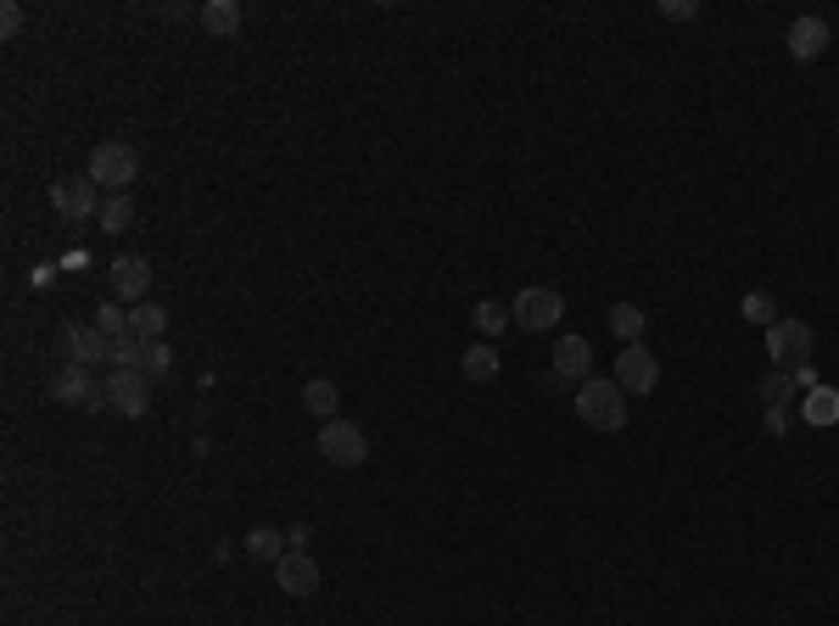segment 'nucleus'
Instances as JSON below:
<instances>
[{"instance_id": "obj_1", "label": "nucleus", "mask_w": 839, "mask_h": 626, "mask_svg": "<svg viewBox=\"0 0 839 626\" xmlns=\"http://www.w3.org/2000/svg\"><path fill=\"white\" fill-rule=\"evenodd\" d=\"M571 409H576L582 425H594V431H622V425H627V392L616 386V375H610V381H605V375H587V381L576 386Z\"/></svg>"}, {"instance_id": "obj_2", "label": "nucleus", "mask_w": 839, "mask_h": 626, "mask_svg": "<svg viewBox=\"0 0 839 626\" xmlns=\"http://www.w3.org/2000/svg\"><path fill=\"white\" fill-rule=\"evenodd\" d=\"M102 185V197H129V185H135V173H140V151L129 146V140H102L96 151H91V168H84Z\"/></svg>"}, {"instance_id": "obj_3", "label": "nucleus", "mask_w": 839, "mask_h": 626, "mask_svg": "<svg viewBox=\"0 0 839 626\" xmlns=\"http://www.w3.org/2000/svg\"><path fill=\"white\" fill-rule=\"evenodd\" d=\"M314 447H319L336 470H359V465L370 459V436H364V425H353V420H325Z\"/></svg>"}, {"instance_id": "obj_4", "label": "nucleus", "mask_w": 839, "mask_h": 626, "mask_svg": "<svg viewBox=\"0 0 839 626\" xmlns=\"http://www.w3.org/2000/svg\"><path fill=\"white\" fill-rule=\"evenodd\" d=\"M811 347H817V330H811L806 319H795V314H784V319L767 330V358H773L778 370L811 364Z\"/></svg>"}, {"instance_id": "obj_5", "label": "nucleus", "mask_w": 839, "mask_h": 626, "mask_svg": "<svg viewBox=\"0 0 839 626\" xmlns=\"http://www.w3.org/2000/svg\"><path fill=\"white\" fill-rule=\"evenodd\" d=\"M102 185H96V179L91 173H73V179H56V185H51V208H56V219L62 224H84V219H96L102 213Z\"/></svg>"}, {"instance_id": "obj_6", "label": "nucleus", "mask_w": 839, "mask_h": 626, "mask_svg": "<svg viewBox=\"0 0 839 626\" xmlns=\"http://www.w3.org/2000/svg\"><path fill=\"white\" fill-rule=\"evenodd\" d=\"M616 386H622V392H633V397H644V392H655V386H660V358H655L644 341H633V347H622V352H616Z\"/></svg>"}, {"instance_id": "obj_7", "label": "nucleus", "mask_w": 839, "mask_h": 626, "mask_svg": "<svg viewBox=\"0 0 839 626\" xmlns=\"http://www.w3.org/2000/svg\"><path fill=\"white\" fill-rule=\"evenodd\" d=\"M510 314H516L521 330H554L560 314H565V297H560L554 286H527V291L510 303Z\"/></svg>"}, {"instance_id": "obj_8", "label": "nucleus", "mask_w": 839, "mask_h": 626, "mask_svg": "<svg viewBox=\"0 0 839 626\" xmlns=\"http://www.w3.org/2000/svg\"><path fill=\"white\" fill-rule=\"evenodd\" d=\"M146 397H151V375H146V370H118V364H113V375H107V403H113L118 414L140 420V414H146Z\"/></svg>"}, {"instance_id": "obj_9", "label": "nucleus", "mask_w": 839, "mask_h": 626, "mask_svg": "<svg viewBox=\"0 0 839 626\" xmlns=\"http://www.w3.org/2000/svg\"><path fill=\"white\" fill-rule=\"evenodd\" d=\"M113 291H118L124 303H151V263H146L140 252H124V257L113 263Z\"/></svg>"}, {"instance_id": "obj_10", "label": "nucleus", "mask_w": 839, "mask_h": 626, "mask_svg": "<svg viewBox=\"0 0 839 626\" xmlns=\"http://www.w3.org/2000/svg\"><path fill=\"white\" fill-rule=\"evenodd\" d=\"M828 40H833L828 18H795V23H789V34H784V45H789V56H795V62H817V56L828 51Z\"/></svg>"}, {"instance_id": "obj_11", "label": "nucleus", "mask_w": 839, "mask_h": 626, "mask_svg": "<svg viewBox=\"0 0 839 626\" xmlns=\"http://www.w3.org/2000/svg\"><path fill=\"white\" fill-rule=\"evenodd\" d=\"M275 582H280V593L308 598V593H319V565L308 560V549H291V554L275 565Z\"/></svg>"}, {"instance_id": "obj_12", "label": "nucleus", "mask_w": 839, "mask_h": 626, "mask_svg": "<svg viewBox=\"0 0 839 626\" xmlns=\"http://www.w3.org/2000/svg\"><path fill=\"white\" fill-rule=\"evenodd\" d=\"M554 375L560 381H587L594 375V347H587V336H560V347H554Z\"/></svg>"}, {"instance_id": "obj_13", "label": "nucleus", "mask_w": 839, "mask_h": 626, "mask_svg": "<svg viewBox=\"0 0 839 626\" xmlns=\"http://www.w3.org/2000/svg\"><path fill=\"white\" fill-rule=\"evenodd\" d=\"M67 358H73V364H84V370H91L96 358H113V341H107L96 325H73V330H67Z\"/></svg>"}, {"instance_id": "obj_14", "label": "nucleus", "mask_w": 839, "mask_h": 626, "mask_svg": "<svg viewBox=\"0 0 839 626\" xmlns=\"http://www.w3.org/2000/svg\"><path fill=\"white\" fill-rule=\"evenodd\" d=\"M51 392H56L62 403H78V409H84V403H91L102 386L91 381V370H84V364H73V358H67V364L56 370V381H51Z\"/></svg>"}, {"instance_id": "obj_15", "label": "nucleus", "mask_w": 839, "mask_h": 626, "mask_svg": "<svg viewBox=\"0 0 839 626\" xmlns=\"http://www.w3.org/2000/svg\"><path fill=\"white\" fill-rule=\"evenodd\" d=\"M302 409L325 425V420H342L336 409H342V392H336V381H325V375H314V381H302Z\"/></svg>"}, {"instance_id": "obj_16", "label": "nucleus", "mask_w": 839, "mask_h": 626, "mask_svg": "<svg viewBox=\"0 0 839 626\" xmlns=\"http://www.w3.org/2000/svg\"><path fill=\"white\" fill-rule=\"evenodd\" d=\"M610 336L622 341V347H633V341H644V330H649V314L638 308V303H610Z\"/></svg>"}, {"instance_id": "obj_17", "label": "nucleus", "mask_w": 839, "mask_h": 626, "mask_svg": "<svg viewBox=\"0 0 839 626\" xmlns=\"http://www.w3.org/2000/svg\"><path fill=\"white\" fill-rule=\"evenodd\" d=\"M246 554H252V560L280 565V560L291 554V537H286V531H275V526H252V531H246Z\"/></svg>"}, {"instance_id": "obj_18", "label": "nucleus", "mask_w": 839, "mask_h": 626, "mask_svg": "<svg viewBox=\"0 0 839 626\" xmlns=\"http://www.w3.org/2000/svg\"><path fill=\"white\" fill-rule=\"evenodd\" d=\"M459 370H465V381H498V370H503V358H498V347L492 341H476V347H465V358H459Z\"/></svg>"}, {"instance_id": "obj_19", "label": "nucleus", "mask_w": 839, "mask_h": 626, "mask_svg": "<svg viewBox=\"0 0 839 626\" xmlns=\"http://www.w3.org/2000/svg\"><path fill=\"white\" fill-rule=\"evenodd\" d=\"M162 330H168V308H162V303H135V308H129V336L162 341Z\"/></svg>"}, {"instance_id": "obj_20", "label": "nucleus", "mask_w": 839, "mask_h": 626, "mask_svg": "<svg viewBox=\"0 0 839 626\" xmlns=\"http://www.w3.org/2000/svg\"><path fill=\"white\" fill-rule=\"evenodd\" d=\"M197 18H202V29L219 34V40H224V34H241V7H235V0H208Z\"/></svg>"}, {"instance_id": "obj_21", "label": "nucleus", "mask_w": 839, "mask_h": 626, "mask_svg": "<svg viewBox=\"0 0 839 626\" xmlns=\"http://www.w3.org/2000/svg\"><path fill=\"white\" fill-rule=\"evenodd\" d=\"M739 314L750 319V325H762V330H773L784 314H778V303H773V291H744L739 297Z\"/></svg>"}, {"instance_id": "obj_22", "label": "nucleus", "mask_w": 839, "mask_h": 626, "mask_svg": "<svg viewBox=\"0 0 839 626\" xmlns=\"http://www.w3.org/2000/svg\"><path fill=\"white\" fill-rule=\"evenodd\" d=\"M470 325H476V336H498L503 325H516V314L503 308V303H487V297H481V303L470 308Z\"/></svg>"}, {"instance_id": "obj_23", "label": "nucleus", "mask_w": 839, "mask_h": 626, "mask_svg": "<svg viewBox=\"0 0 839 626\" xmlns=\"http://www.w3.org/2000/svg\"><path fill=\"white\" fill-rule=\"evenodd\" d=\"M96 224H102L107 235H124V230L135 224V202H129V197H107L102 213H96Z\"/></svg>"}, {"instance_id": "obj_24", "label": "nucleus", "mask_w": 839, "mask_h": 626, "mask_svg": "<svg viewBox=\"0 0 839 626\" xmlns=\"http://www.w3.org/2000/svg\"><path fill=\"white\" fill-rule=\"evenodd\" d=\"M795 392H800V386H795V370H773V375L762 381V403H767V409H789Z\"/></svg>"}, {"instance_id": "obj_25", "label": "nucleus", "mask_w": 839, "mask_h": 626, "mask_svg": "<svg viewBox=\"0 0 839 626\" xmlns=\"http://www.w3.org/2000/svg\"><path fill=\"white\" fill-rule=\"evenodd\" d=\"M811 425H833L839 420V392H828V386H817V392H806V409H800Z\"/></svg>"}, {"instance_id": "obj_26", "label": "nucleus", "mask_w": 839, "mask_h": 626, "mask_svg": "<svg viewBox=\"0 0 839 626\" xmlns=\"http://www.w3.org/2000/svg\"><path fill=\"white\" fill-rule=\"evenodd\" d=\"M91 325H96V330H102V336H107V341H124V336H129V314H124V308H118V303H102V308H96V319H91Z\"/></svg>"}, {"instance_id": "obj_27", "label": "nucleus", "mask_w": 839, "mask_h": 626, "mask_svg": "<svg viewBox=\"0 0 839 626\" xmlns=\"http://www.w3.org/2000/svg\"><path fill=\"white\" fill-rule=\"evenodd\" d=\"M140 370H146L151 381H162L168 370H174V352H168L162 341H151V347H146V364H140Z\"/></svg>"}, {"instance_id": "obj_28", "label": "nucleus", "mask_w": 839, "mask_h": 626, "mask_svg": "<svg viewBox=\"0 0 839 626\" xmlns=\"http://www.w3.org/2000/svg\"><path fill=\"white\" fill-rule=\"evenodd\" d=\"M660 18H666V23H694V18H700V0H660Z\"/></svg>"}, {"instance_id": "obj_29", "label": "nucleus", "mask_w": 839, "mask_h": 626, "mask_svg": "<svg viewBox=\"0 0 839 626\" xmlns=\"http://www.w3.org/2000/svg\"><path fill=\"white\" fill-rule=\"evenodd\" d=\"M18 34H23V7L7 0V7H0V40H18Z\"/></svg>"}, {"instance_id": "obj_30", "label": "nucleus", "mask_w": 839, "mask_h": 626, "mask_svg": "<svg viewBox=\"0 0 839 626\" xmlns=\"http://www.w3.org/2000/svg\"><path fill=\"white\" fill-rule=\"evenodd\" d=\"M767 431L784 436V431H789V414H784V409H767Z\"/></svg>"}]
</instances>
